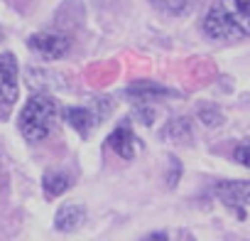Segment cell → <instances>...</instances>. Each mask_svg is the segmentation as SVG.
<instances>
[{
    "instance_id": "1",
    "label": "cell",
    "mask_w": 250,
    "mask_h": 241,
    "mask_svg": "<svg viewBox=\"0 0 250 241\" xmlns=\"http://www.w3.org/2000/svg\"><path fill=\"white\" fill-rule=\"evenodd\" d=\"M57 101L52 96H44V94H37L32 96L25 108L20 111V133L30 141V143H37V141H44L52 131V123L57 118Z\"/></svg>"
},
{
    "instance_id": "2",
    "label": "cell",
    "mask_w": 250,
    "mask_h": 241,
    "mask_svg": "<svg viewBox=\"0 0 250 241\" xmlns=\"http://www.w3.org/2000/svg\"><path fill=\"white\" fill-rule=\"evenodd\" d=\"M204 32L211 40H243L250 35V20L240 18L238 13H230L223 3H216L208 8L204 18Z\"/></svg>"
},
{
    "instance_id": "3",
    "label": "cell",
    "mask_w": 250,
    "mask_h": 241,
    "mask_svg": "<svg viewBox=\"0 0 250 241\" xmlns=\"http://www.w3.org/2000/svg\"><path fill=\"white\" fill-rule=\"evenodd\" d=\"M213 194L223 204L235 207L238 217H245L243 207H250V180H223V182H216Z\"/></svg>"
},
{
    "instance_id": "4",
    "label": "cell",
    "mask_w": 250,
    "mask_h": 241,
    "mask_svg": "<svg viewBox=\"0 0 250 241\" xmlns=\"http://www.w3.org/2000/svg\"><path fill=\"white\" fill-rule=\"evenodd\" d=\"M27 47L37 52L42 59H62L69 52L71 42L66 35H59V32H40L27 40Z\"/></svg>"
},
{
    "instance_id": "5",
    "label": "cell",
    "mask_w": 250,
    "mask_h": 241,
    "mask_svg": "<svg viewBox=\"0 0 250 241\" xmlns=\"http://www.w3.org/2000/svg\"><path fill=\"white\" fill-rule=\"evenodd\" d=\"M18 62L13 54H0V103L13 106L18 101Z\"/></svg>"
},
{
    "instance_id": "6",
    "label": "cell",
    "mask_w": 250,
    "mask_h": 241,
    "mask_svg": "<svg viewBox=\"0 0 250 241\" xmlns=\"http://www.w3.org/2000/svg\"><path fill=\"white\" fill-rule=\"evenodd\" d=\"M105 111L108 108L96 111V106H71V108L64 111V118H66V123L71 128H76L81 136H88V131L96 123H101V118L105 116Z\"/></svg>"
},
{
    "instance_id": "7",
    "label": "cell",
    "mask_w": 250,
    "mask_h": 241,
    "mask_svg": "<svg viewBox=\"0 0 250 241\" xmlns=\"http://www.w3.org/2000/svg\"><path fill=\"white\" fill-rule=\"evenodd\" d=\"M108 145L123 158V160H133L135 158V150H138V143H135V136H133V131L128 128V126H118L113 133H110V138H108Z\"/></svg>"
},
{
    "instance_id": "8",
    "label": "cell",
    "mask_w": 250,
    "mask_h": 241,
    "mask_svg": "<svg viewBox=\"0 0 250 241\" xmlns=\"http://www.w3.org/2000/svg\"><path fill=\"white\" fill-rule=\"evenodd\" d=\"M83 219H86V209H83V204H64L59 212H57V219H54V226L59 229V231H74V229H79L81 224H83Z\"/></svg>"
},
{
    "instance_id": "9",
    "label": "cell",
    "mask_w": 250,
    "mask_h": 241,
    "mask_svg": "<svg viewBox=\"0 0 250 241\" xmlns=\"http://www.w3.org/2000/svg\"><path fill=\"white\" fill-rule=\"evenodd\" d=\"M128 96H135V101L145 103V101H152V98H165V96H177L172 89H165V86H157V84H150V81H140V84H133L128 89Z\"/></svg>"
},
{
    "instance_id": "10",
    "label": "cell",
    "mask_w": 250,
    "mask_h": 241,
    "mask_svg": "<svg viewBox=\"0 0 250 241\" xmlns=\"http://www.w3.org/2000/svg\"><path fill=\"white\" fill-rule=\"evenodd\" d=\"M42 187H44V194H47V197H57V194H64V192L71 187V180H69L66 172L47 170L44 177H42Z\"/></svg>"
},
{
    "instance_id": "11",
    "label": "cell",
    "mask_w": 250,
    "mask_h": 241,
    "mask_svg": "<svg viewBox=\"0 0 250 241\" xmlns=\"http://www.w3.org/2000/svg\"><path fill=\"white\" fill-rule=\"evenodd\" d=\"M191 136V126H189V118H174L165 126L162 138H174V141H184Z\"/></svg>"
},
{
    "instance_id": "12",
    "label": "cell",
    "mask_w": 250,
    "mask_h": 241,
    "mask_svg": "<svg viewBox=\"0 0 250 241\" xmlns=\"http://www.w3.org/2000/svg\"><path fill=\"white\" fill-rule=\"evenodd\" d=\"M150 3L157 10H162L165 15H184V13H189L194 0H150Z\"/></svg>"
},
{
    "instance_id": "13",
    "label": "cell",
    "mask_w": 250,
    "mask_h": 241,
    "mask_svg": "<svg viewBox=\"0 0 250 241\" xmlns=\"http://www.w3.org/2000/svg\"><path fill=\"white\" fill-rule=\"evenodd\" d=\"M233 160H235V163H240L243 168H248V170H250V141L240 143V145L233 150Z\"/></svg>"
},
{
    "instance_id": "14",
    "label": "cell",
    "mask_w": 250,
    "mask_h": 241,
    "mask_svg": "<svg viewBox=\"0 0 250 241\" xmlns=\"http://www.w3.org/2000/svg\"><path fill=\"white\" fill-rule=\"evenodd\" d=\"M199 116L204 118V123H206V126H216V123H221V116H218V111L201 108V111H199Z\"/></svg>"
},
{
    "instance_id": "15",
    "label": "cell",
    "mask_w": 250,
    "mask_h": 241,
    "mask_svg": "<svg viewBox=\"0 0 250 241\" xmlns=\"http://www.w3.org/2000/svg\"><path fill=\"white\" fill-rule=\"evenodd\" d=\"M235 13L245 20H250V0H235Z\"/></svg>"
},
{
    "instance_id": "16",
    "label": "cell",
    "mask_w": 250,
    "mask_h": 241,
    "mask_svg": "<svg viewBox=\"0 0 250 241\" xmlns=\"http://www.w3.org/2000/svg\"><path fill=\"white\" fill-rule=\"evenodd\" d=\"M145 241H167V234H165V231H157V234L145 236Z\"/></svg>"
}]
</instances>
